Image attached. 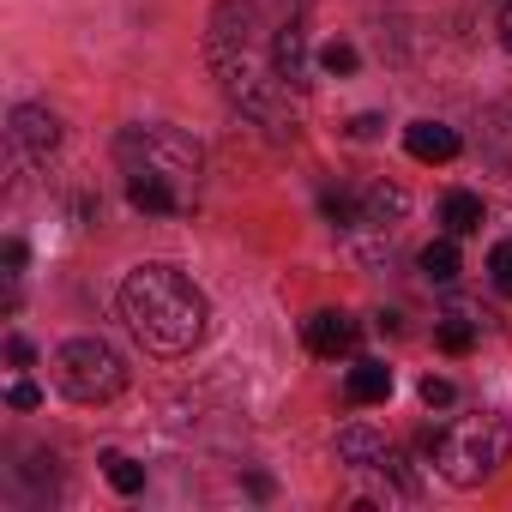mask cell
I'll return each mask as SVG.
<instances>
[{"instance_id": "cell-1", "label": "cell", "mask_w": 512, "mask_h": 512, "mask_svg": "<svg viewBox=\"0 0 512 512\" xmlns=\"http://www.w3.org/2000/svg\"><path fill=\"white\" fill-rule=\"evenodd\" d=\"M205 61H211L235 115L260 121V127H284V121L296 127L290 85L272 67V43H266V25H260L253 0H217V13L205 25Z\"/></svg>"}, {"instance_id": "cell-2", "label": "cell", "mask_w": 512, "mask_h": 512, "mask_svg": "<svg viewBox=\"0 0 512 512\" xmlns=\"http://www.w3.org/2000/svg\"><path fill=\"white\" fill-rule=\"evenodd\" d=\"M121 320H127V332L151 356H187L205 338L211 308H205L199 284L181 266L151 260V266H133L127 272V284H121Z\"/></svg>"}, {"instance_id": "cell-3", "label": "cell", "mask_w": 512, "mask_h": 512, "mask_svg": "<svg viewBox=\"0 0 512 512\" xmlns=\"http://www.w3.org/2000/svg\"><path fill=\"white\" fill-rule=\"evenodd\" d=\"M422 446H428V458L440 464V476H446V482L476 488V482H488V476L506 464L512 434H506V422H500V416H458L452 428L422 434Z\"/></svg>"}, {"instance_id": "cell-4", "label": "cell", "mask_w": 512, "mask_h": 512, "mask_svg": "<svg viewBox=\"0 0 512 512\" xmlns=\"http://www.w3.org/2000/svg\"><path fill=\"white\" fill-rule=\"evenodd\" d=\"M115 163H121V175L175 181L181 193H193V181H199V145L181 127H127L115 139Z\"/></svg>"}, {"instance_id": "cell-5", "label": "cell", "mask_w": 512, "mask_h": 512, "mask_svg": "<svg viewBox=\"0 0 512 512\" xmlns=\"http://www.w3.org/2000/svg\"><path fill=\"white\" fill-rule=\"evenodd\" d=\"M49 368H55V386L73 404H109V398L127 392V356L109 338H67Z\"/></svg>"}, {"instance_id": "cell-6", "label": "cell", "mask_w": 512, "mask_h": 512, "mask_svg": "<svg viewBox=\"0 0 512 512\" xmlns=\"http://www.w3.org/2000/svg\"><path fill=\"white\" fill-rule=\"evenodd\" d=\"M7 139H13V157H25V163H49L55 145H61V121H55L43 103H19Z\"/></svg>"}, {"instance_id": "cell-7", "label": "cell", "mask_w": 512, "mask_h": 512, "mask_svg": "<svg viewBox=\"0 0 512 512\" xmlns=\"http://www.w3.org/2000/svg\"><path fill=\"white\" fill-rule=\"evenodd\" d=\"M272 67H278V79L290 85V91H308V79H314V55H308V31L290 19V25H278V37H272Z\"/></svg>"}, {"instance_id": "cell-8", "label": "cell", "mask_w": 512, "mask_h": 512, "mask_svg": "<svg viewBox=\"0 0 512 512\" xmlns=\"http://www.w3.org/2000/svg\"><path fill=\"white\" fill-rule=\"evenodd\" d=\"M404 151H410L416 163H452V157L464 151V139H458V127H446V121H410V127H404Z\"/></svg>"}, {"instance_id": "cell-9", "label": "cell", "mask_w": 512, "mask_h": 512, "mask_svg": "<svg viewBox=\"0 0 512 512\" xmlns=\"http://www.w3.org/2000/svg\"><path fill=\"white\" fill-rule=\"evenodd\" d=\"M302 338H308L314 356H350V350H356V320L338 314V308H320V314H308Z\"/></svg>"}, {"instance_id": "cell-10", "label": "cell", "mask_w": 512, "mask_h": 512, "mask_svg": "<svg viewBox=\"0 0 512 512\" xmlns=\"http://www.w3.org/2000/svg\"><path fill=\"white\" fill-rule=\"evenodd\" d=\"M338 458H344L350 470H386L398 452H392V440H386L380 428H362V422H350V428L338 434Z\"/></svg>"}, {"instance_id": "cell-11", "label": "cell", "mask_w": 512, "mask_h": 512, "mask_svg": "<svg viewBox=\"0 0 512 512\" xmlns=\"http://www.w3.org/2000/svg\"><path fill=\"white\" fill-rule=\"evenodd\" d=\"M404 211H410L404 187H392V181H362V187H356V217H362L368 229H392Z\"/></svg>"}, {"instance_id": "cell-12", "label": "cell", "mask_w": 512, "mask_h": 512, "mask_svg": "<svg viewBox=\"0 0 512 512\" xmlns=\"http://www.w3.org/2000/svg\"><path fill=\"white\" fill-rule=\"evenodd\" d=\"M187 199H193V193H181L175 181L127 175V205H133V211H145V217H175V211H187Z\"/></svg>"}, {"instance_id": "cell-13", "label": "cell", "mask_w": 512, "mask_h": 512, "mask_svg": "<svg viewBox=\"0 0 512 512\" xmlns=\"http://www.w3.org/2000/svg\"><path fill=\"white\" fill-rule=\"evenodd\" d=\"M488 320V314H482ZM482 320L476 314H464V308H452V314H440L434 320V344L446 350V356H470L476 350V338H482Z\"/></svg>"}, {"instance_id": "cell-14", "label": "cell", "mask_w": 512, "mask_h": 512, "mask_svg": "<svg viewBox=\"0 0 512 512\" xmlns=\"http://www.w3.org/2000/svg\"><path fill=\"white\" fill-rule=\"evenodd\" d=\"M344 392H350V404H386L392 398V368L386 362H356Z\"/></svg>"}, {"instance_id": "cell-15", "label": "cell", "mask_w": 512, "mask_h": 512, "mask_svg": "<svg viewBox=\"0 0 512 512\" xmlns=\"http://www.w3.org/2000/svg\"><path fill=\"white\" fill-rule=\"evenodd\" d=\"M440 223H446V235H476V229H482V199L464 193V187H452V193L440 199Z\"/></svg>"}, {"instance_id": "cell-16", "label": "cell", "mask_w": 512, "mask_h": 512, "mask_svg": "<svg viewBox=\"0 0 512 512\" xmlns=\"http://www.w3.org/2000/svg\"><path fill=\"white\" fill-rule=\"evenodd\" d=\"M416 266H422V278H428V284H458V235L428 241Z\"/></svg>"}, {"instance_id": "cell-17", "label": "cell", "mask_w": 512, "mask_h": 512, "mask_svg": "<svg viewBox=\"0 0 512 512\" xmlns=\"http://www.w3.org/2000/svg\"><path fill=\"white\" fill-rule=\"evenodd\" d=\"M320 217L332 223V229H356L362 217H356V187H326L320 193Z\"/></svg>"}, {"instance_id": "cell-18", "label": "cell", "mask_w": 512, "mask_h": 512, "mask_svg": "<svg viewBox=\"0 0 512 512\" xmlns=\"http://www.w3.org/2000/svg\"><path fill=\"white\" fill-rule=\"evenodd\" d=\"M103 476L115 482V494H139V488H145V464H133L127 452H109V458H103Z\"/></svg>"}, {"instance_id": "cell-19", "label": "cell", "mask_w": 512, "mask_h": 512, "mask_svg": "<svg viewBox=\"0 0 512 512\" xmlns=\"http://www.w3.org/2000/svg\"><path fill=\"white\" fill-rule=\"evenodd\" d=\"M488 278H494L500 296H512V241H494V253H488Z\"/></svg>"}, {"instance_id": "cell-20", "label": "cell", "mask_w": 512, "mask_h": 512, "mask_svg": "<svg viewBox=\"0 0 512 512\" xmlns=\"http://www.w3.org/2000/svg\"><path fill=\"white\" fill-rule=\"evenodd\" d=\"M320 67H326V73H356V49H350V43H326V49H320Z\"/></svg>"}, {"instance_id": "cell-21", "label": "cell", "mask_w": 512, "mask_h": 512, "mask_svg": "<svg viewBox=\"0 0 512 512\" xmlns=\"http://www.w3.org/2000/svg\"><path fill=\"white\" fill-rule=\"evenodd\" d=\"M452 398H458V392H452V380H434V374L422 380V404H428V410H446Z\"/></svg>"}, {"instance_id": "cell-22", "label": "cell", "mask_w": 512, "mask_h": 512, "mask_svg": "<svg viewBox=\"0 0 512 512\" xmlns=\"http://www.w3.org/2000/svg\"><path fill=\"white\" fill-rule=\"evenodd\" d=\"M7 404H13V410H37V404H43V392H37L31 380H19V386L7 392Z\"/></svg>"}, {"instance_id": "cell-23", "label": "cell", "mask_w": 512, "mask_h": 512, "mask_svg": "<svg viewBox=\"0 0 512 512\" xmlns=\"http://www.w3.org/2000/svg\"><path fill=\"white\" fill-rule=\"evenodd\" d=\"M0 253H7V278H19V272H25V241L7 235V247H0Z\"/></svg>"}, {"instance_id": "cell-24", "label": "cell", "mask_w": 512, "mask_h": 512, "mask_svg": "<svg viewBox=\"0 0 512 512\" xmlns=\"http://www.w3.org/2000/svg\"><path fill=\"white\" fill-rule=\"evenodd\" d=\"M7 356H13V368H31V362H37L31 338H7Z\"/></svg>"}, {"instance_id": "cell-25", "label": "cell", "mask_w": 512, "mask_h": 512, "mask_svg": "<svg viewBox=\"0 0 512 512\" xmlns=\"http://www.w3.org/2000/svg\"><path fill=\"white\" fill-rule=\"evenodd\" d=\"M350 133H356V139H374V133H380V115H356V127H350Z\"/></svg>"}, {"instance_id": "cell-26", "label": "cell", "mask_w": 512, "mask_h": 512, "mask_svg": "<svg viewBox=\"0 0 512 512\" xmlns=\"http://www.w3.org/2000/svg\"><path fill=\"white\" fill-rule=\"evenodd\" d=\"M500 43H506V55H512V0L500 7Z\"/></svg>"}]
</instances>
